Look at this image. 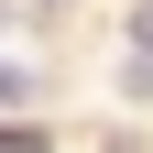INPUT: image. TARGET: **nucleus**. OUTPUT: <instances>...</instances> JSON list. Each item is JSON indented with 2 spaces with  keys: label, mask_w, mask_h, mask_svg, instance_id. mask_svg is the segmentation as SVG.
<instances>
[{
  "label": "nucleus",
  "mask_w": 153,
  "mask_h": 153,
  "mask_svg": "<svg viewBox=\"0 0 153 153\" xmlns=\"http://www.w3.org/2000/svg\"><path fill=\"white\" fill-rule=\"evenodd\" d=\"M44 99V66H22V55H0V109H33Z\"/></svg>",
  "instance_id": "1"
},
{
  "label": "nucleus",
  "mask_w": 153,
  "mask_h": 153,
  "mask_svg": "<svg viewBox=\"0 0 153 153\" xmlns=\"http://www.w3.org/2000/svg\"><path fill=\"white\" fill-rule=\"evenodd\" d=\"M131 44H142V55H153V0H142V11H131Z\"/></svg>",
  "instance_id": "2"
}]
</instances>
